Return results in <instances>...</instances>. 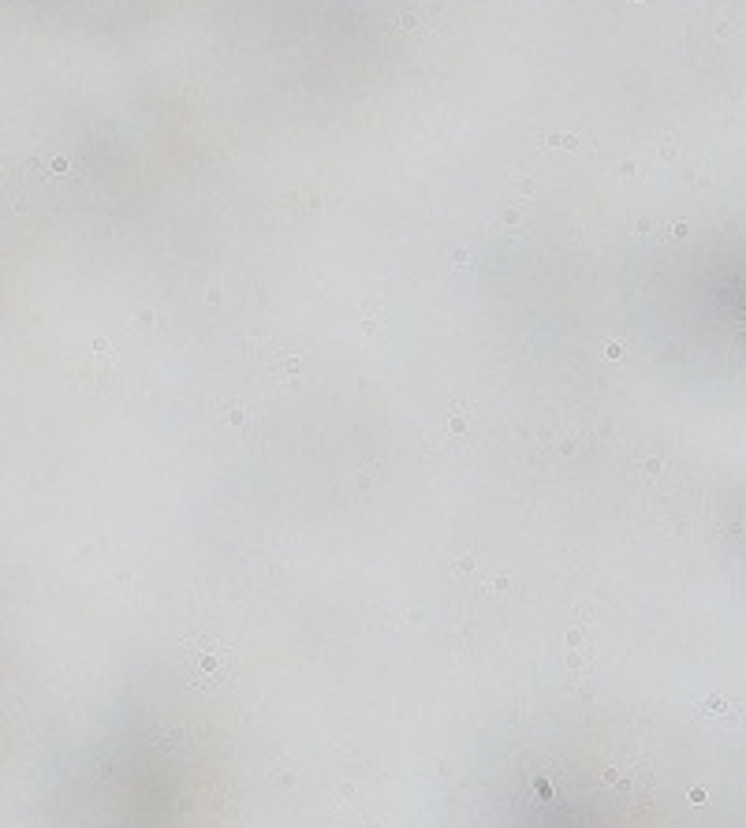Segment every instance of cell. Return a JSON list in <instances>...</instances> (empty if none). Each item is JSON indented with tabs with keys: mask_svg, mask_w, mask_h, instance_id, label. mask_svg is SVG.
<instances>
[{
	"mask_svg": "<svg viewBox=\"0 0 746 828\" xmlns=\"http://www.w3.org/2000/svg\"><path fill=\"white\" fill-rule=\"evenodd\" d=\"M549 146H563V149H582V142L575 135H552L549 138Z\"/></svg>",
	"mask_w": 746,
	"mask_h": 828,
	"instance_id": "cell-1",
	"label": "cell"
}]
</instances>
